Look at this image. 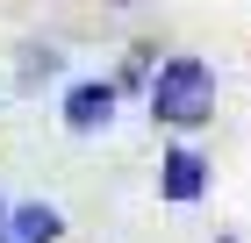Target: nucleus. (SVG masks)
<instances>
[{
  "mask_svg": "<svg viewBox=\"0 0 251 243\" xmlns=\"http://www.w3.org/2000/svg\"><path fill=\"white\" fill-rule=\"evenodd\" d=\"M115 79H79L72 93H65V129L72 136H94V129H108L115 122Z\"/></svg>",
  "mask_w": 251,
  "mask_h": 243,
  "instance_id": "3",
  "label": "nucleus"
},
{
  "mask_svg": "<svg viewBox=\"0 0 251 243\" xmlns=\"http://www.w3.org/2000/svg\"><path fill=\"white\" fill-rule=\"evenodd\" d=\"M215 243H237V236H215Z\"/></svg>",
  "mask_w": 251,
  "mask_h": 243,
  "instance_id": "7",
  "label": "nucleus"
},
{
  "mask_svg": "<svg viewBox=\"0 0 251 243\" xmlns=\"http://www.w3.org/2000/svg\"><path fill=\"white\" fill-rule=\"evenodd\" d=\"M65 236V215L50 200H22L15 207V243H58Z\"/></svg>",
  "mask_w": 251,
  "mask_h": 243,
  "instance_id": "4",
  "label": "nucleus"
},
{
  "mask_svg": "<svg viewBox=\"0 0 251 243\" xmlns=\"http://www.w3.org/2000/svg\"><path fill=\"white\" fill-rule=\"evenodd\" d=\"M115 7H129V0H115Z\"/></svg>",
  "mask_w": 251,
  "mask_h": 243,
  "instance_id": "8",
  "label": "nucleus"
},
{
  "mask_svg": "<svg viewBox=\"0 0 251 243\" xmlns=\"http://www.w3.org/2000/svg\"><path fill=\"white\" fill-rule=\"evenodd\" d=\"M65 65V50H50V43H22V86H36V79H50Z\"/></svg>",
  "mask_w": 251,
  "mask_h": 243,
  "instance_id": "5",
  "label": "nucleus"
},
{
  "mask_svg": "<svg viewBox=\"0 0 251 243\" xmlns=\"http://www.w3.org/2000/svg\"><path fill=\"white\" fill-rule=\"evenodd\" d=\"M0 243H15V207L0 200Z\"/></svg>",
  "mask_w": 251,
  "mask_h": 243,
  "instance_id": "6",
  "label": "nucleus"
},
{
  "mask_svg": "<svg viewBox=\"0 0 251 243\" xmlns=\"http://www.w3.org/2000/svg\"><path fill=\"white\" fill-rule=\"evenodd\" d=\"M158 193H165L173 207H194L201 193H208V157H201L194 143H173L165 157H158Z\"/></svg>",
  "mask_w": 251,
  "mask_h": 243,
  "instance_id": "2",
  "label": "nucleus"
},
{
  "mask_svg": "<svg viewBox=\"0 0 251 243\" xmlns=\"http://www.w3.org/2000/svg\"><path fill=\"white\" fill-rule=\"evenodd\" d=\"M144 93H151V114L165 122V129H201V122L215 114V72L201 65V57L179 50V57H165V65L151 72Z\"/></svg>",
  "mask_w": 251,
  "mask_h": 243,
  "instance_id": "1",
  "label": "nucleus"
}]
</instances>
